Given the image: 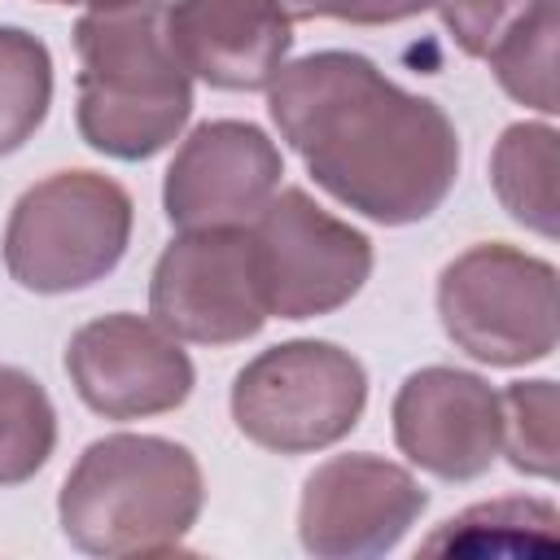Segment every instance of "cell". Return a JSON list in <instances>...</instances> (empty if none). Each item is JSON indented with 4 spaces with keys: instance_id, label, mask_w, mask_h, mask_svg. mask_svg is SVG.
Instances as JSON below:
<instances>
[{
    "instance_id": "obj_1",
    "label": "cell",
    "mask_w": 560,
    "mask_h": 560,
    "mask_svg": "<svg viewBox=\"0 0 560 560\" xmlns=\"http://www.w3.org/2000/svg\"><path fill=\"white\" fill-rule=\"evenodd\" d=\"M271 118L315 184L376 223L433 214L459 171L451 118L359 52H315L271 79Z\"/></svg>"
},
{
    "instance_id": "obj_2",
    "label": "cell",
    "mask_w": 560,
    "mask_h": 560,
    "mask_svg": "<svg viewBox=\"0 0 560 560\" xmlns=\"http://www.w3.org/2000/svg\"><path fill=\"white\" fill-rule=\"evenodd\" d=\"M79 131L109 158H149L175 140L192 109V74L179 61L162 0L92 9L74 26Z\"/></svg>"
},
{
    "instance_id": "obj_3",
    "label": "cell",
    "mask_w": 560,
    "mask_h": 560,
    "mask_svg": "<svg viewBox=\"0 0 560 560\" xmlns=\"http://www.w3.org/2000/svg\"><path fill=\"white\" fill-rule=\"evenodd\" d=\"M57 512L66 538L92 556H162L201 512V468L179 442L114 433L79 455Z\"/></svg>"
},
{
    "instance_id": "obj_4",
    "label": "cell",
    "mask_w": 560,
    "mask_h": 560,
    "mask_svg": "<svg viewBox=\"0 0 560 560\" xmlns=\"http://www.w3.org/2000/svg\"><path fill=\"white\" fill-rule=\"evenodd\" d=\"M131 197L96 171H61L22 192L4 232V267L22 289L70 293L118 267Z\"/></svg>"
},
{
    "instance_id": "obj_5",
    "label": "cell",
    "mask_w": 560,
    "mask_h": 560,
    "mask_svg": "<svg viewBox=\"0 0 560 560\" xmlns=\"http://www.w3.org/2000/svg\"><path fill=\"white\" fill-rule=\"evenodd\" d=\"M368 402L363 363L328 341H289L262 350L232 385L236 429L280 455L319 451L359 424Z\"/></svg>"
},
{
    "instance_id": "obj_6",
    "label": "cell",
    "mask_w": 560,
    "mask_h": 560,
    "mask_svg": "<svg viewBox=\"0 0 560 560\" xmlns=\"http://www.w3.org/2000/svg\"><path fill=\"white\" fill-rule=\"evenodd\" d=\"M446 337L499 368L534 363L556 350V267L512 245H472L438 280Z\"/></svg>"
},
{
    "instance_id": "obj_7",
    "label": "cell",
    "mask_w": 560,
    "mask_h": 560,
    "mask_svg": "<svg viewBox=\"0 0 560 560\" xmlns=\"http://www.w3.org/2000/svg\"><path fill=\"white\" fill-rule=\"evenodd\" d=\"M267 311L280 319H311L350 302L368 271L372 245L350 223L319 210L302 188L271 192L249 223Z\"/></svg>"
},
{
    "instance_id": "obj_8",
    "label": "cell",
    "mask_w": 560,
    "mask_h": 560,
    "mask_svg": "<svg viewBox=\"0 0 560 560\" xmlns=\"http://www.w3.org/2000/svg\"><path fill=\"white\" fill-rule=\"evenodd\" d=\"M153 319L184 341L228 346L267 324V293L249 228H184L149 284Z\"/></svg>"
},
{
    "instance_id": "obj_9",
    "label": "cell",
    "mask_w": 560,
    "mask_h": 560,
    "mask_svg": "<svg viewBox=\"0 0 560 560\" xmlns=\"http://www.w3.org/2000/svg\"><path fill=\"white\" fill-rule=\"evenodd\" d=\"M66 368L79 398L109 420L171 411L192 389V363L179 341L158 319L149 324L140 315H105L83 324L70 337Z\"/></svg>"
},
{
    "instance_id": "obj_10",
    "label": "cell",
    "mask_w": 560,
    "mask_h": 560,
    "mask_svg": "<svg viewBox=\"0 0 560 560\" xmlns=\"http://www.w3.org/2000/svg\"><path fill=\"white\" fill-rule=\"evenodd\" d=\"M424 512L416 477L376 455H337L306 477L298 529L302 547L328 560L381 556Z\"/></svg>"
},
{
    "instance_id": "obj_11",
    "label": "cell",
    "mask_w": 560,
    "mask_h": 560,
    "mask_svg": "<svg viewBox=\"0 0 560 560\" xmlns=\"http://www.w3.org/2000/svg\"><path fill=\"white\" fill-rule=\"evenodd\" d=\"M276 144L236 118L197 127L166 171V214L179 228H249L280 184Z\"/></svg>"
},
{
    "instance_id": "obj_12",
    "label": "cell",
    "mask_w": 560,
    "mask_h": 560,
    "mask_svg": "<svg viewBox=\"0 0 560 560\" xmlns=\"http://www.w3.org/2000/svg\"><path fill=\"white\" fill-rule=\"evenodd\" d=\"M394 438L402 455L446 481L486 472L503 446L499 394L455 368H424L394 398Z\"/></svg>"
},
{
    "instance_id": "obj_13",
    "label": "cell",
    "mask_w": 560,
    "mask_h": 560,
    "mask_svg": "<svg viewBox=\"0 0 560 560\" xmlns=\"http://www.w3.org/2000/svg\"><path fill=\"white\" fill-rule=\"evenodd\" d=\"M293 0H175L166 26L188 74L214 88H267L293 44Z\"/></svg>"
},
{
    "instance_id": "obj_14",
    "label": "cell",
    "mask_w": 560,
    "mask_h": 560,
    "mask_svg": "<svg viewBox=\"0 0 560 560\" xmlns=\"http://www.w3.org/2000/svg\"><path fill=\"white\" fill-rule=\"evenodd\" d=\"M560 516L542 499H494L477 503L438 525L424 542L429 556H516V551H556Z\"/></svg>"
},
{
    "instance_id": "obj_15",
    "label": "cell",
    "mask_w": 560,
    "mask_h": 560,
    "mask_svg": "<svg viewBox=\"0 0 560 560\" xmlns=\"http://www.w3.org/2000/svg\"><path fill=\"white\" fill-rule=\"evenodd\" d=\"M490 179L508 214L542 236H556V131L542 122H516L503 131L490 158Z\"/></svg>"
},
{
    "instance_id": "obj_16",
    "label": "cell",
    "mask_w": 560,
    "mask_h": 560,
    "mask_svg": "<svg viewBox=\"0 0 560 560\" xmlns=\"http://www.w3.org/2000/svg\"><path fill=\"white\" fill-rule=\"evenodd\" d=\"M48 101H52L48 48L18 26H0V158L35 136V127L48 114Z\"/></svg>"
},
{
    "instance_id": "obj_17",
    "label": "cell",
    "mask_w": 560,
    "mask_h": 560,
    "mask_svg": "<svg viewBox=\"0 0 560 560\" xmlns=\"http://www.w3.org/2000/svg\"><path fill=\"white\" fill-rule=\"evenodd\" d=\"M57 442V416L39 381L18 368H0V486L26 481L44 468Z\"/></svg>"
},
{
    "instance_id": "obj_18",
    "label": "cell",
    "mask_w": 560,
    "mask_h": 560,
    "mask_svg": "<svg viewBox=\"0 0 560 560\" xmlns=\"http://www.w3.org/2000/svg\"><path fill=\"white\" fill-rule=\"evenodd\" d=\"M494 79L538 114H556V0L525 13L490 52Z\"/></svg>"
},
{
    "instance_id": "obj_19",
    "label": "cell",
    "mask_w": 560,
    "mask_h": 560,
    "mask_svg": "<svg viewBox=\"0 0 560 560\" xmlns=\"http://www.w3.org/2000/svg\"><path fill=\"white\" fill-rule=\"evenodd\" d=\"M503 407V446L521 472L556 477V385L521 381L499 394Z\"/></svg>"
},
{
    "instance_id": "obj_20",
    "label": "cell",
    "mask_w": 560,
    "mask_h": 560,
    "mask_svg": "<svg viewBox=\"0 0 560 560\" xmlns=\"http://www.w3.org/2000/svg\"><path fill=\"white\" fill-rule=\"evenodd\" d=\"M547 0H438L446 31L455 44L472 57H486L525 13H534Z\"/></svg>"
},
{
    "instance_id": "obj_21",
    "label": "cell",
    "mask_w": 560,
    "mask_h": 560,
    "mask_svg": "<svg viewBox=\"0 0 560 560\" xmlns=\"http://www.w3.org/2000/svg\"><path fill=\"white\" fill-rule=\"evenodd\" d=\"M298 4V22L302 18H341V22H398L411 18L420 9H429L433 0H293Z\"/></svg>"
},
{
    "instance_id": "obj_22",
    "label": "cell",
    "mask_w": 560,
    "mask_h": 560,
    "mask_svg": "<svg viewBox=\"0 0 560 560\" xmlns=\"http://www.w3.org/2000/svg\"><path fill=\"white\" fill-rule=\"evenodd\" d=\"M52 4H92V9H109V4H127V0H52Z\"/></svg>"
}]
</instances>
